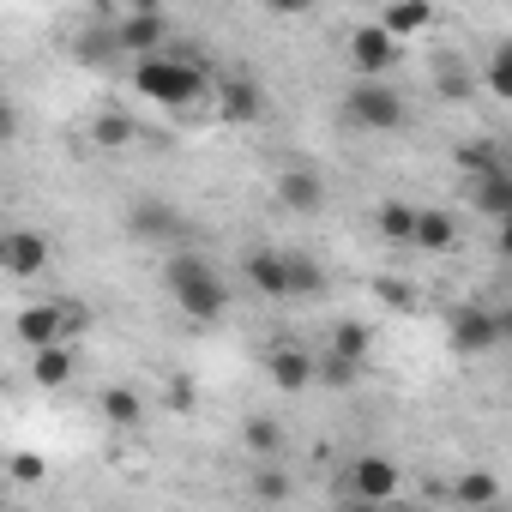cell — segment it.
I'll return each instance as SVG.
<instances>
[{
	"label": "cell",
	"mask_w": 512,
	"mask_h": 512,
	"mask_svg": "<svg viewBox=\"0 0 512 512\" xmlns=\"http://www.w3.org/2000/svg\"><path fill=\"white\" fill-rule=\"evenodd\" d=\"M133 91H139L145 103H157V109H187V103H199V97L211 91V73H205L193 55H163V49H151V55H133Z\"/></svg>",
	"instance_id": "1"
},
{
	"label": "cell",
	"mask_w": 512,
	"mask_h": 512,
	"mask_svg": "<svg viewBox=\"0 0 512 512\" xmlns=\"http://www.w3.org/2000/svg\"><path fill=\"white\" fill-rule=\"evenodd\" d=\"M163 284H169V296L187 320H223V308H229V284L205 253H169Z\"/></svg>",
	"instance_id": "2"
},
{
	"label": "cell",
	"mask_w": 512,
	"mask_h": 512,
	"mask_svg": "<svg viewBox=\"0 0 512 512\" xmlns=\"http://www.w3.org/2000/svg\"><path fill=\"white\" fill-rule=\"evenodd\" d=\"M344 127L350 133H404V121H410V109H404V97L386 85V79H356L350 91H344Z\"/></svg>",
	"instance_id": "3"
},
{
	"label": "cell",
	"mask_w": 512,
	"mask_h": 512,
	"mask_svg": "<svg viewBox=\"0 0 512 512\" xmlns=\"http://www.w3.org/2000/svg\"><path fill=\"white\" fill-rule=\"evenodd\" d=\"M446 338H452L458 356H488V350H500V338H506V314H494V308H482V302H458V308L446 314Z\"/></svg>",
	"instance_id": "4"
},
{
	"label": "cell",
	"mask_w": 512,
	"mask_h": 512,
	"mask_svg": "<svg viewBox=\"0 0 512 512\" xmlns=\"http://www.w3.org/2000/svg\"><path fill=\"white\" fill-rule=\"evenodd\" d=\"M211 91H217V121L223 127H253L266 115V91H260V79H247V73H217Z\"/></svg>",
	"instance_id": "5"
},
{
	"label": "cell",
	"mask_w": 512,
	"mask_h": 512,
	"mask_svg": "<svg viewBox=\"0 0 512 512\" xmlns=\"http://www.w3.org/2000/svg\"><path fill=\"white\" fill-rule=\"evenodd\" d=\"M0 272L7 278H43L49 272V241L37 229H0Z\"/></svg>",
	"instance_id": "6"
},
{
	"label": "cell",
	"mask_w": 512,
	"mask_h": 512,
	"mask_svg": "<svg viewBox=\"0 0 512 512\" xmlns=\"http://www.w3.org/2000/svg\"><path fill=\"white\" fill-rule=\"evenodd\" d=\"M350 67H356L362 79L392 73V67H398V37H392L386 25H362V31H350Z\"/></svg>",
	"instance_id": "7"
},
{
	"label": "cell",
	"mask_w": 512,
	"mask_h": 512,
	"mask_svg": "<svg viewBox=\"0 0 512 512\" xmlns=\"http://www.w3.org/2000/svg\"><path fill=\"white\" fill-rule=\"evenodd\" d=\"M241 278H247L253 296H272V302L290 296V266H284L278 247H247V253H241Z\"/></svg>",
	"instance_id": "8"
},
{
	"label": "cell",
	"mask_w": 512,
	"mask_h": 512,
	"mask_svg": "<svg viewBox=\"0 0 512 512\" xmlns=\"http://www.w3.org/2000/svg\"><path fill=\"white\" fill-rule=\"evenodd\" d=\"M278 199H284V211H296V217H320L332 193H326L320 169H308V163H290V169L278 175Z\"/></svg>",
	"instance_id": "9"
},
{
	"label": "cell",
	"mask_w": 512,
	"mask_h": 512,
	"mask_svg": "<svg viewBox=\"0 0 512 512\" xmlns=\"http://www.w3.org/2000/svg\"><path fill=\"white\" fill-rule=\"evenodd\" d=\"M181 229H187V217L169 199H133L127 205V235H139V241H175Z\"/></svg>",
	"instance_id": "10"
},
{
	"label": "cell",
	"mask_w": 512,
	"mask_h": 512,
	"mask_svg": "<svg viewBox=\"0 0 512 512\" xmlns=\"http://www.w3.org/2000/svg\"><path fill=\"white\" fill-rule=\"evenodd\" d=\"M109 37H115V49H121V55H151V49H163L169 25H163V13H157V7H127V19H121Z\"/></svg>",
	"instance_id": "11"
},
{
	"label": "cell",
	"mask_w": 512,
	"mask_h": 512,
	"mask_svg": "<svg viewBox=\"0 0 512 512\" xmlns=\"http://www.w3.org/2000/svg\"><path fill=\"white\" fill-rule=\"evenodd\" d=\"M458 235H464V229H458V217H452L446 205H422V211H416V229H410V247H416V253H452Z\"/></svg>",
	"instance_id": "12"
},
{
	"label": "cell",
	"mask_w": 512,
	"mask_h": 512,
	"mask_svg": "<svg viewBox=\"0 0 512 512\" xmlns=\"http://www.w3.org/2000/svg\"><path fill=\"white\" fill-rule=\"evenodd\" d=\"M266 374H272L278 392H308V386H314V356H308L302 344H272Z\"/></svg>",
	"instance_id": "13"
},
{
	"label": "cell",
	"mask_w": 512,
	"mask_h": 512,
	"mask_svg": "<svg viewBox=\"0 0 512 512\" xmlns=\"http://www.w3.org/2000/svg\"><path fill=\"white\" fill-rule=\"evenodd\" d=\"M350 488H356L362 500H392V494H398V464H392L386 452H362V458L350 464Z\"/></svg>",
	"instance_id": "14"
},
{
	"label": "cell",
	"mask_w": 512,
	"mask_h": 512,
	"mask_svg": "<svg viewBox=\"0 0 512 512\" xmlns=\"http://www.w3.org/2000/svg\"><path fill=\"white\" fill-rule=\"evenodd\" d=\"M13 332H19V344H25V350H43V344L67 338V326H61V302H31V308H19Z\"/></svg>",
	"instance_id": "15"
},
{
	"label": "cell",
	"mask_w": 512,
	"mask_h": 512,
	"mask_svg": "<svg viewBox=\"0 0 512 512\" xmlns=\"http://www.w3.org/2000/svg\"><path fill=\"white\" fill-rule=\"evenodd\" d=\"M73 374H79V356H73V344H67V338H55V344L31 350V380H37L43 392H61Z\"/></svg>",
	"instance_id": "16"
},
{
	"label": "cell",
	"mask_w": 512,
	"mask_h": 512,
	"mask_svg": "<svg viewBox=\"0 0 512 512\" xmlns=\"http://www.w3.org/2000/svg\"><path fill=\"white\" fill-rule=\"evenodd\" d=\"M470 205L494 223L512 217V169H488V175H470Z\"/></svg>",
	"instance_id": "17"
},
{
	"label": "cell",
	"mask_w": 512,
	"mask_h": 512,
	"mask_svg": "<svg viewBox=\"0 0 512 512\" xmlns=\"http://www.w3.org/2000/svg\"><path fill=\"white\" fill-rule=\"evenodd\" d=\"M97 410H103L109 428H139V422H145V398H139L133 386H103Z\"/></svg>",
	"instance_id": "18"
},
{
	"label": "cell",
	"mask_w": 512,
	"mask_h": 512,
	"mask_svg": "<svg viewBox=\"0 0 512 512\" xmlns=\"http://www.w3.org/2000/svg\"><path fill=\"white\" fill-rule=\"evenodd\" d=\"M326 350H338V356H350V362L368 368V356H374V320H338Z\"/></svg>",
	"instance_id": "19"
},
{
	"label": "cell",
	"mask_w": 512,
	"mask_h": 512,
	"mask_svg": "<svg viewBox=\"0 0 512 512\" xmlns=\"http://www.w3.org/2000/svg\"><path fill=\"white\" fill-rule=\"evenodd\" d=\"M241 446H247L253 458H278V452H284V422H278V416H247V422H241Z\"/></svg>",
	"instance_id": "20"
},
{
	"label": "cell",
	"mask_w": 512,
	"mask_h": 512,
	"mask_svg": "<svg viewBox=\"0 0 512 512\" xmlns=\"http://www.w3.org/2000/svg\"><path fill=\"white\" fill-rule=\"evenodd\" d=\"M356 380H362V362H350V356H338V350H320V356H314V386L350 392Z\"/></svg>",
	"instance_id": "21"
},
{
	"label": "cell",
	"mask_w": 512,
	"mask_h": 512,
	"mask_svg": "<svg viewBox=\"0 0 512 512\" xmlns=\"http://www.w3.org/2000/svg\"><path fill=\"white\" fill-rule=\"evenodd\" d=\"M380 25L404 43V37H416V31H428V25H434V7H428V0H392Z\"/></svg>",
	"instance_id": "22"
},
{
	"label": "cell",
	"mask_w": 512,
	"mask_h": 512,
	"mask_svg": "<svg viewBox=\"0 0 512 512\" xmlns=\"http://www.w3.org/2000/svg\"><path fill=\"white\" fill-rule=\"evenodd\" d=\"M434 91H440L446 103H470V97H476V73H470L464 61H452V55H446V61L434 67Z\"/></svg>",
	"instance_id": "23"
},
{
	"label": "cell",
	"mask_w": 512,
	"mask_h": 512,
	"mask_svg": "<svg viewBox=\"0 0 512 512\" xmlns=\"http://www.w3.org/2000/svg\"><path fill=\"white\" fill-rule=\"evenodd\" d=\"M374 229H380L392 247H410V229H416V205H404V199H386V205L374 211Z\"/></svg>",
	"instance_id": "24"
},
{
	"label": "cell",
	"mask_w": 512,
	"mask_h": 512,
	"mask_svg": "<svg viewBox=\"0 0 512 512\" xmlns=\"http://www.w3.org/2000/svg\"><path fill=\"white\" fill-rule=\"evenodd\" d=\"M133 133H139V127H133V115H121V109H103V115L91 121V139H97L103 151H127V145H133Z\"/></svg>",
	"instance_id": "25"
},
{
	"label": "cell",
	"mask_w": 512,
	"mask_h": 512,
	"mask_svg": "<svg viewBox=\"0 0 512 512\" xmlns=\"http://www.w3.org/2000/svg\"><path fill=\"white\" fill-rule=\"evenodd\" d=\"M458 169H464V181H470V175L506 169V157H500V145H494V139H470V145H458Z\"/></svg>",
	"instance_id": "26"
},
{
	"label": "cell",
	"mask_w": 512,
	"mask_h": 512,
	"mask_svg": "<svg viewBox=\"0 0 512 512\" xmlns=\"http://www.w3.org/2000/svg\"><path fill=\"white\" fill-rule=\"evenodd\" d=\"M452 500H458V506H494V500H500V482H494L488 470H464L458 488H452Z\"/></svg>",
	"instance_id": "27"
},
{
	"label": "cell",
	"mask_w": 512,
	"mask_h": 512,
	"mask_svg": "<svg viewBox=\"0 0 512 512\" xmlns=\"http://www.w3.org/2000/svg\"><path fill=\"white\" fill-rule=\"evenodd\" d=\"M284 266H290V296H326V272L308 253H284Z\"/></svg>",
	"instance_id": "28"
},
{
	"label": "cell",
	"mask_w": 512,
	"mask_h": 512,
	"mask_svg": "<svg viewBox=\"0 0 512 512\" xmlns=\"http://www.w3.org/2000/svg\"><path fill=\"white\" fill-rule=\"evenodd\" d=\"M482 91H494L500 103L512 97V43H494V55H488V67H482Z\"/></svg>",
	"instance_id": "29"
},
{
	"label": "cell",
	"mask_w": 512,
	"mask_h": 512,
	"mask_svg": "<svg viewBox=\"0 0 512 512\" xmlns=\"http://www.w3.org/2000/svg\"><path fill=\"white\" fill-rule=\"evenodd\" d=\"M73 55H79L85 67H103V61H115L121 49H115V37H109V31H79V37H73Z\"/></svg>",
	"instance_id": "30"
},
{
	"label": "cell",
	"mask_w": 512,
	"mask_h": 512,
	"mask_svg": "<svg viewBox=\"0 0 512 512\" xmlns=\"http://www.w3.org/2000/svg\"><path fill=\"white\" fill-rule=\"evenodd\" d=\"M253 494H260V500H290V476L278 470V458L253 464Z\"/></svg>",
	"instance_id": "31"
},
{
	"label": "cell",
	"mask_w": 512,
	"mask_h": 512,
	"mask_svg": "<svg viewBox=\"0 0 512 512\" xmlns=\"http://www.w3.org/2000/svg\"><path fill=\"white\" fill-rule=\"evenodd\" d=\"M374 290H380V302H386V308H416V302H422V296H416L410 284H398V278H380Z\"/></svg>",
	"instance_id": "32"
},
{
	"label": "cell",
	"mask_w": 512,
	"mask_h": 512,
	"mask_svg": "<svg viewBox=\"0 0 512 512\" xmlns=\"http://www.w3.org/2000/svg\"><path fill=\"white\" fill-rule=\"evenodd\" d=\"M7 470H13L19 482H43V476H49V464H43L37 452H13V458H7Z\"/></svg>",
	"instance_id": "33"
},
{
	"label": "cell",
	"mask_w": 512,
	"mask_h": 512,
	"mask_svg": "<svg viewBox=\"0 0 512 512\" xmlns=\"http://www.w3.org/2000/svg\"><path fill=\"white\" fill-rule=\"evenodd\" d=\"M193 404H199V392H193V380H187V374H175V380H169V410H175V416H187Z\"/></svg>",
	"instance_id": "34"
},
{
	"label": "cell",
	"mask_w": 512,
	"mask_h": 512,
	"mask_svg": "<svg viewBox=\"0 0 512 512\" xmlns=\"http://www.w3.org/2000/svg\"><path fill=\"white\" fill-rule=\"evenodd\" d=\"M314 7H320V0H266V13H278V19H302Z\"/></svg>",
	"instance_id": "35"
},
{
	"label": "cell",
	"mask_w": 512,
	"mask_h": 512,
	"mask_svg": "<svg viewBox=\"0 0 512 512\" xmlns=\"http://www.w3.org/2000/svg\"><path fill=\"white\" fill-rule=\"evenodd\" d=\"M19 133V109H13V97H0V145H7Z\"/></svg>",
	"instance_id": "36"
},
{
	"label": "cell",
	"mask_w": 512,
	"mask_h": 512,
	"mask_svg": "<svg viewBox=\"0 0 512 512\" xmlns=\"http://www.w3.org/2000/svg\"><path fill=\"white\" fill-rule=\"evenodd\" d=\"M91 7H97V13H115V0H91Z\"/></svg>",
	"instance_id": "37"
},
{
	"label": "cell",
	"mask_w": 512,
	"mask_h": 512,
	"mask_svg": "<svg viewBox=\"0 0 512 512\" xmlns=\"http://www.w3.org/2000/svg\"><path fill=\"white\" fill-rule=\"evenodd\" d=\"M133 7H157V0H133Z\"/></svg>",
	"instance_id": "38"
}]
</instances>
